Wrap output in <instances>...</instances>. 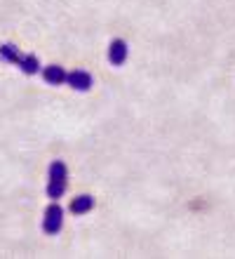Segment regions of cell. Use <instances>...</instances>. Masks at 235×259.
<instances>
[{
	"label": "cell",
	"mask_w": 235,
	"mask_h": 259,
	"mask_svg": "<svg viewBox=\"0 0 235 259\" xmlns=\"http://www.w3.org/2000/svg\"><path fill=\"white\" fill-rule=\"evenodd\" d=\"M64 226V207H61L57 200L50 203V207L45 210V217H42V231L47 236H57Z\"/></svg>",
	"instance_id": "cell-2"
},
{
	"label": "cell",
	"mask_w": 235,
	"mask_h": 259,
	"mask_svg": "<svg viewBox=\"0 0 235 259\" xmlns=\"http://www.w3.org/2000/svg\"><path fill=\"white\" fill-rule=\"evenodd\" d=\"M68 189V170L64 160H52L50 163V179H47V198L59 200Z\"/></svg>",
	"instance_id": "cell-1"
},
{
	"label": "cell",
	"mask_w": 235,
	"mask_h": 259,
	"mask_svg": "<svg viewBox=\"0 0 235 259\" xmlns=\"http://www.w3.org/2000/svg\"><path fill=\"white\" fill-rule=\"evenodd\" d=\"M94 205H97L94 196H89V193H82V196H78V198H73V200H71V207H68V210L73 212L75 217H80V214H87V212H92Z\"/></svg>",
	"instance_id": "cell-5"
},
{
	"label": "cell",
	"mask_w": 235,
	"mask_h": 259,
	"mask_svg": "<svg viewBox=\"0 0 235 259\" xmlns=\"http://www.w3.org/2000/svg\"><path fill=\"white\" fill-rule=\"evenodd\" d=\"M21 57H24V55H21L19 48H17V45H12V42H3V45H0V59H3V62L19 66Z\"/></svg>",
	"instance_id": "cell-7"
},
{
	"label": "cell",
	"mask_w": 235,
	"mask_h": 259,
	"mask_svg": "<svg viewBox=\"0 0 235 259\" xmlns=\"http://www.w3.org/2000/svg\"><path fill=\"white\" fill-rule=\"evenodd\" d=\"M19 68L24 71L26 75H35L40 71V62H38V57L35 55H24L19 62Z\"/></svg>",
	"instance_id": "cell-8"
},
{
	"label": "cell",
	"mask_w": 235,
	"mask_h": 259,
	"mask_svg": "<svg viewBox=\"0 0 235 259\" xmlns=\"http://www.w3.org/2000/svg\"><path fill=\"white\" fill-rule=\"evenodd\" d=\"M127 55H129V48L127 42L120 40V38H115L113 42H111V48H108V62H111V66H122V64L127 62Z\"/></svg>",
	"instance_id": "cell-4"
},
{
	"label": "cell",
	"mask_w": 235,
	"mask_h": 259,
	"mask_svg": "<svg viewBox=\"0 0 235 259\" xmlns=\"http://www.w3.org/2000/svg\"><path fill=\"white\" fill-rule=\"evenodd\" d=\"M66 85L71 90H75V92H89V90H92V85H94V80H92V75H89L87 71L75 68V71H68Z\"/></svg>",
	"instance_id": "cell-3"
},
{
	"label": "cell",
	"mask_w": 235,
	"mask_h": 259,
	"mask_svg": "<svg viewBox=\"0 0 235 259\" xmlns=\"http://www.w3.org/2000/svg\"><path fill=\"white\" fill-rule=\"evenodd\" d=\"M66 71L59 64H52V66L42 68V78H45L47 85H66Z\"/></svg>",
	"instance_id": "cell-6"
}]
</instances>
